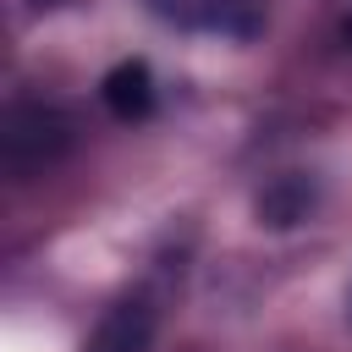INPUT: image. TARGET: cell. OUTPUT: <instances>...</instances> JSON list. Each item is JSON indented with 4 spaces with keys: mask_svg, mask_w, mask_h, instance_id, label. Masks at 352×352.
<instances>
[{
    "mask_svg": "<svg viewBox=\"0 0 352 352\" xmlns=\"http://www.w3.org/2000/svg\"><path fill=\"white\" fill-rule=\"evenodd\" d=\"M148 11L204 38H253L270 22V0H148Z\"/></svg>",
    "mask_w": 352,
    "mask_h": 352,
    "instance_id": "7a4b0ae2",
    "label": "cell"
},
{
    "mask_svg": "<svg viewBox=\"0 0 352 352\" xmlns=\"http://www.w3.org/2000/svg\"><path fill=\"white\" fill-rule=\"evenodd\" d=\"M308 204H314L308 182H297V176H275V182L258 192V220H264V226H297V220L308 214Z\"/></svg>",
    "mask_w": 352,
    "mask_h": 352,
    "instance_id": "277c9868",
    "label": "cell"
},
{
    "mask_svg": "<svg viewBox=\"0 0 352 352\" xmlns=\"http://www.w3.org/2000/svg\"><path fill=\"white\" fill-rule=\"evenodd\" d=\"M77 143V126L66 110L44 99H16L6 110V165L11 176H44L66 148Z\"/></svg>",
    "mask_w": 352,
    "mask_h": 352,
    "instance_id": "6da1fadb",
    "label": "cell"
},
{
    "mask_svg": "<svg viewBox=\"0 0 352 352\" xmlns=\"http://www.w3.org/2000/svg\"><path fill=\"white\" fill-rule=\"evenodd\" d=\"M104 104H110L121 121L148 116V104H154V77H148V66H143V60H121V66L104 77Z\"/></svg>",
    "mask_w": 352,
    "mask_h": 352,
    "instance_id": "3957f363",
    "label": "cell"
},
{
    "mask_svg": "<svg viewBox=\"0 0 352 352\" xmlns=\"http://www.w3.org/2000/svg\"><path fill=\"white\" fill-rule=\"evenodd\" d=\"M346 302H352V292H346Z\"/></svg>",
    "mask_w": 352,
    "mask_h": 352,
    "instance_id": "5b68a950",
    "label": "cell"
}]
</instances>
